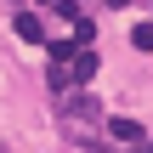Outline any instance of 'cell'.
<instances>
[{
  "instance_id": "ba28073f",
  "label": "cell",
  "mask_w": 153,
  "mask_h": 153,
  "mask_svg": "<svg viewBox=\"0 0 153 153\" xmlns=\"http://www.w3.org/2000/svg\"><path fill=\"white\" fill-rule=\"evenodd\" d=\"M108 6H125V0H108Z\"/></svg>"
},
{
  "instance_id": "52a82bcc",
  "label": "cell",
  "mask_w": 153,
  "mask_h": 153,
  "mask_svg": "<svg viewBox=\"0 0 153 153\" xmlns=\"http://www.w3.org/2000/svg\"><path fill=\"white\" fill-rule=\"evenodd\" d=\"M136 153H153V142H136Z\"/></svg>"
},
{
  "instance_id": "5b68a950",
  "label": "cell",
  "mask_w": 153,
  "mask_h": 153,
  "mask_svg": "<svg viewBox=\"0 0 153 153\" xmlns=\"http://www.w3.org/2000/svg\"><path fill=\"white\" fill-rule=\"evenodd\" d=\"M131 45H136V51H153V23H136V28H131Z\"/></svg>"
},
{
  "instance_id": "7a4b0ae2",
  "label": "cell",
  "mask_w": 153,
  "mask_h": 153,
  "mask_svg": "<svg viewBox=\"0 0 153 153\" xmlns=\"http://www.w3.org/2000/svg\"><path fill=\"white\" fill-rule=\"evenodd\" d=\"M11 28H17L23 40H34V45H40V40H51V34L40 28V17H34V11H17V17H11Z\"/></svg>"
},
{
  "instance_id": "8992f818",
  "label": "cell",
  "mask_w": 153,
  "mask_h": 153,
  "mask_svg": "<svg viewBox=\"0 0 153 153\" xmlns=\"http://www.w3.org/2000/svg\"><path fill=\"white\" fill-rule=\"evenodd\" d=\"M57 17H62V23H79V17H85V11H79V6H74V0H57Z\"/></svg>"
},
{
  "instance_id": "277c9868",
  "label": "cell",
  "mask_w": 153,
  "mask_h": 153,
  "mask_svg": "<svg viewBox=\"0 0 153 153\" xmlns=\"http://www.w3.org/2000/svg\"><path fill=\"white\" fill-rule=\"evenodd\" d=\"M108 136H114V142H131V148H136V142H142V125L119 114V119H108Z\"/></svg>"
},
{
  "instance_id": "6da1fadb",
  "label": "cell",
  "mask_w": 153,
  "mask_h": 153,
  "mask_svg": "<svg viewBox=\"0 0 153 153\" xmlns=\"http://www.w3.org/2000/svg\"><path fill=\"white\" fill-rule=\"evenodd\" d=\"M62 119L79 131V125H97L102 119V102L91 97V91H74V97H62Z\"/></svg>"
},
{
  "instance_id": "3957f363",
  "label": "cell",
  "mask_w": 153,
  "mask_h": 153,
  "mask_svg": "<svg viewBox=\"0 0 153 153\" xmlns=\"http://www.w3.org/2000/svg\"><path fill=\"white\" fill-rule=\"evenodd\" d=\"M91 74H97V51H91V45H85V51H79V57H74V62H68V79H74V85H85V79H91Z\"/></svg>"
},
{
  "instance_id": "9c48e42d",
  "label": "cell",
  "mask_w": 153,
  "mask_h": 153,
  "mask_svg": "<svg viewBox=\"0 0 153 153\" xmlns=\"http://www.w3.org/2000/svg\"><path fill=\"white\" fill-rule=\"evenodd\" d=\"M51 6H57V0H51Z\"/></svg>"
}]
</instances>
